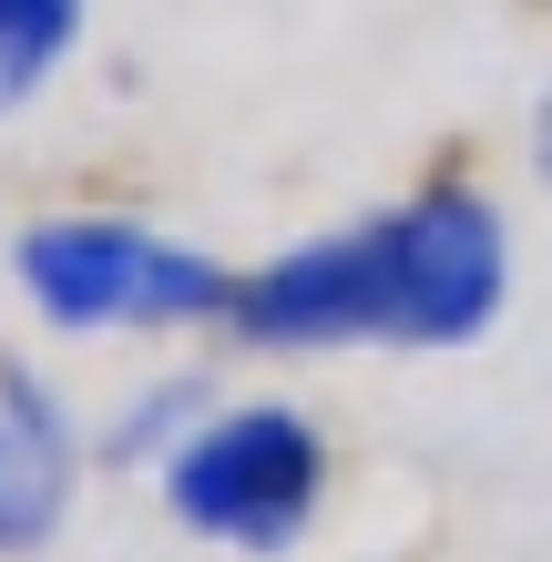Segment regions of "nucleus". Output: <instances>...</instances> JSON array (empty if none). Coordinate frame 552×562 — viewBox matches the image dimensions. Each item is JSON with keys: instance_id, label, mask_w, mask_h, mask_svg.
Wrapping results in <instances>:
<instances>
[{"instance_id": "obj_1", "label": "nucleus", "mask_w": 552, "mask_h": 562, "mask_svg": "<svg viewBox=\"0 0 552 562\" xmlns=\"http://www.w3.org/2000/svg\"><path fill=\"white\" fill-rule=\"evenodd\" d=\"M502 215L481 194H419L399 215H369L348 236H317L225 296V327L246 348H461L502 317Z\"/></svg>"}, {"instance_id": "obj_2", "label": "nucleus", "mask_w": 552, "mask_h": 562, "mask_svg": "<svg viewBox=\"0 0 552 562\" xmlns=\"http://www.w3.org/2000/svg\"><path fill=\"white\" fill-rule=\"evenodd\" d=\"M11 267L61 327H184V317H225V296H236L225 267H205L194 246H165L113 215L31 225Z\"/></svg>"}, {"instance_id": "obj_3", "label": "nucleus", "mask_w": 552, "mask_h": 562, "mask_svg": "<svg viewBox=\"0 0 552 562\" xmlns=\"http://www.w3.org/2000/svg\"><path fill=\"white\" fill-rule=\"evenodd\" d=\"M317 481H328V460H317V429L297 409H236L215 429H194L165 471V502L184 532L205 542H236V552H286L307 532L317 512Z\"/></svg>"}, {"instance_id": "obj_4", "label": "nucleus", "mask_w": 552, "mask_h": 562, "mask_svg": "<svg viewBox=\"0 0 552 562\" xmlns=\"http://www.w3.org/2000/svg\"><path fill=\"white\" fill-rule=\"evenodd\" d=\"M72 481H82V440L61 400L31 369H0V562L42 552L72 512Z\"/></svg>"}, {"instance_id": "obj_5", "label": "nucleus", "mask_w": 552, "mask_h": 562, "mask_svg": "<svg viewBox=\"0 0 552 562\" xmlns=\"http://www.w3.org/2000/svg\"><path fill=\"white\" fill-rule=\"evenodd\" d=\"M82 42V0H0V113L31 103Z\"/></svg>"}, {"instance_id": "obj_6", "label": "nucleus", "mask_w": 552, "mask_h": 562, "mask_svg": "<svg viewBox=\"0 0 552 562\" xmlns=\"http://www.w3.org/2000/svg\"><path fill=\"white\" fill-rule=\"evenodd\" d=\"M532 164H542V184H552V92H542V113H532Z\"/></svg>"}]
</instances>
